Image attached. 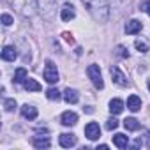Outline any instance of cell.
<instances>
[{
  "label": "cell",
  "mask_w": 150,
  "mask_h": 150,
  "mask_svg": "<svg viewBox=\"0 0 150 150\" xmlns=\"http://www.w3.org/2000/svg\"><path fill=\"white\" fill-rule=\"evenodd\" d=\"M62 35H64V39H65V41H67V42H74V39H72V35H71V34H69V32H64V34H62Z\"/></svg>",
  "instance_id": "28"
},
{
  "label": "cell",
  "mask_w": 150,
  "mask_h": 150,
  "mask_svg": "<svg viewBox=\"0 0 150 150\" xmlns=\"http://www.w3.org/2000/svg\"><path fill=\"white\" fill-rule=\"evenodd\" d=\"M85 136H87L88 139H99V136H101V127H99V124H96V122L87 124V127H85Z\"/></svg>",
  "instance_id": "6"
},
{
  "label": "cell",
  "mask_w": 150,
  "mask_h": 150,
  "mask_svg": "<svg viewBox=\"0 0 150 150\" xmlns=\"http://www.w3.org/2000/svg\"><path fill=\"white\" fill-rule=\"evenodd\" d=\"M113 143H115V146H118V148H125L127 146V143H129V138L125 136V134H115L113 136Z\"/></svg>",
  "instance_id": "17"
},
{
  "label": "cell",
  "mask_w": 150,
  "mask_h": 150,
  "mask_svg": "<svg viewBox=\"0 0 150 150\" xmlns=\"http://www.w3.org/2000/svg\"><path fill=\"white\" fill-rule=\"evenodd\" d=\"M110 111H111L113 115L122 113V111H124V103H122L120 99H111V101H110Z\"/></svg>",
  "instance_id": "16"
},
{
  "label": "cell",
  "mask_w": 150,
  "mask_h": 150,
  "mask_svg": "<svg viewBox=\"0 0 150 150\" xmlns=\"http://www.w3.org/2000/svg\"><path fill=\"white\" fill-rule=\"evenodd\" d=\"M23 85H25V88H27V90H30V92H39V90L42 88V87H41L35 80H32V78H27Z\"/></svg>",
  "instance_id": "19"
},
{
  "label": "cell",
  "mask_w": 150,
  "mask_h": 150,
  "mask_svg": "<svg viewBox=\"0 0 150 150\" xmlns=\"http://www.w3.org/2000/svg\"><path fill=\"white\" fill-rule=\"evenodd\" d=\"M58 141H60V146H64V148H71V146H74V145L78 143L76 136H74V134H69V132H64V134H60Z\"/></svg>",
  "instance_id": "7"
},
{
  "label": "cell",
  "mask_w": 150,
  "mask_h": 150,
  "mask_svg": "<svg viewBox=\"0 0 150 150\" xmlns=\"http://www.w3.org/2000/svg\"><path fill=\"white\" fill-rule=\"evenodd\" d=\"M25 80H27V69L18 67L14 72V83H25Z\"/></svg>",
  "instance_id": "18"
},
{
  "label": "cell",
  "mask_w": 150,
  "mask_h": 150,
  "mask_svg": "<svg viewBox=\"0 0 150 150\" xmlns=\"http://www.w3.org/2000/svg\"><path fill=\"white\" fill-rule=\"evenodd\" d=\"M127 108L131 110V111H139L141 110V99L138 97V96H129V99H127Z\"/></svg>",
  "instance_id": "13"
},
{
  "label": "cell",
  "mask_w": 150,
  "mask_h": 150,
  "mask_svg": "<svg viewBox=\"0 0 150 150\" xmlns=\"http://www.w3.org/2000/svg\"><path fill=\"white\" fill-rule=\"evenodd\" d=\"M87 74H88V78L92 80V83H94V87H96V88H99V90H101V88H104V81H103V74H101L99 65H96V64L88 65Z\"/></svg>",
  "instance_id": "3"
},
{
  "label": "cell",
  "mask_w": 150,
  "mask_h": 150,
  "mask_svg": "<svg viewBox=\"0 0 150 150\" xmlns=\"http://www.w3.org/2000/svg\"><path fill=\"white\" fill-rule=\"evenodd\" d=\"M32 143H34V146H35V148H48L51 141H50V138H48V136H42V138H41V136H34Z\"/></svg>",
  "instance_id": "15"
},
{
  "label": "cell",
  "mask_w": 150,
  "mask_h": 150,
  "mask_svg": "<svg viewBox=\"0 0 150 150\" xmlns=\"http://www.w3.org/2000/svg\"><path fill=\"white\" fill-rule=\"evenodd\" d=\"M148 14H150V11H148Z\"/></svg>",
  "instance_id": "31"
},
{
  "label": "cell",
  "mask_w": 150,
  "mask_h": 150,
  "mask_svg": "<svg viewBox=\"0 0 150 150\" xmlns=\"http://www.w3.org/2000/svg\"><path fill=\"white\" fill-rule=\"evenodd\" d=\"M2 23H4L6 27H9V25L13 23V18H11L9 14H2Z\"/></svg>",
  "instance_id": "27"
},
{
  "label": "cell",
  "mask_w": 150,
  "mask_h": 150,
  "mask_svg": "<svg viewBox=\"0 0 150 150\" xmlns=\"http://www.w3.org/2000/svg\"><path fill=\"white\" fill-rule=\"evenodd\" d=\"M4 108H6V111L16 110V101H14V99H6V101H4Z\"/></svg>",
  "instance_id": "24"
},
{
  "label": "cell",
  "mask_w": 150,
  "mask_h": 150,
  "mask_svg": "<svg viewBox=\"0 0 150 150\" xmlns=\"http://www.w3.org/2000/svg\"><path fill=\"white\" fill-rule=\"evenodd\" d=\"M60 122H62V125L71 127V125H74V124L78 122V115L74 113V111H64L62 117H60Z\"/></svg>",
  "instance_id": "8"
},
{
  "label": "cell",
  "mask_w": 150,
  "mask_h": 150,
  "mask_svg": "<svg viewBox=\"0 0 150 150\" xmlns=\"http://www.w3.org/2000/svg\"><path fill=\"white\" fill-rule=\"evenodd\" d=\"M74 16H76V13H74V7H72L71 4H65V6L62 7V11H60V18H62V21H71Z\"/></svg>",
  "instance_id": "10"
},
{
  "label": "cell",
  "mask_w": 150,
  "mask_h": 150,
  "mask_svg": "<svg viewBox=\"0 0 150 150\" xmlns=\"http://www.w3.org/2000/svg\"><path fill=\"white\" fill-rule=\"evenodd\" d=\"M148 90H150V81H148Z\"/></svg>",
  "instance_id": "30"
},
{
  "label": "cell",
  "mask_w": 150,
  "mask_h": 150,
  "mask_svg": "<svg viewBox=\"0 0 150 150\" xmlns=\"http://www.w3.org/2000/svg\"><path fill=\"white\" fill-rule=\"evenodd\" d=\"M110 72H111L113 81H115L118 87H127V85H129V81H127V78H125V74H124L118 67H111V69H110Z\"/></svg>",
  "instance_id": "5"
},
{
  "label": "cell",
  "mask_w": 150,
  "mask_h": 150,
  "mask_svg": "<svg viewBox=\"0 0 150 150\" xmlns=\"http://www.w3.org/2000/svg\"><path fill=\"white\" fill-rule=\"evenodd\" d=\"M78 92L74 90V88H65L64 90V101L67 103V104H76L78 103Z\"/></svg>",
  "instance_id": "11"
},
{
  "label": "cell",
  "mask_w": 150,
  "mask_h": 150,
  "mask_svg": "<svg viewBox=\"0 0 150 150\" xmlns=\"http://www.w3.org/2000/svg\"><path fill=\"white\" fill-rule=\"evenodd\" d=\"M134 46H136V50H139L141 53H146V51H148V46H146V42H145V41H141V39H136Z\"/></svg>",
  "instance_id": "23"
},
{
  "label": "cell",
  "mask_w": 150,
  "mask_h": 150,
  "mask_svg": "<svg viewBox=\"0 0 150 150\" xmlns=\"http://www.w3.org/2000/svg\"><path fill=\"white\" fill-rule=\"evenodd\" d=\"M141 21H138V20H131L127 25H125V34H129V35H132V34H138L139 30H141Z\"/></svg>",
  "instance_id": "12"
},
{
  "label": "cell",
  "mask_w": 150,
  "mask_h": 150,
  "mask_svg": "<svg viewBox=\"0 0 150 150\" xmlns=\"http://www.w3.org/2000/svg\"><path fill=\"white\" fill-rule=\"evenodd\" d=\"M6 2L21 16L25 18H32L37 14L39 6H37V0H6Z\"/></svg>",
  "instance_id": "2"
},
{
  "label": "cell",
  "mask_w": 150,
  "mask_h": 150,
  "mask_svg": "<svg viewBox=\"0 0 150 150\" xmlns=\"http://www.w3.org/2000/svg\"><path fill=\"white\" fill-rule=\"evenodd\" d=\"M46 97H48L50 101H58V99H60V92H58L57 88H48V90H46Z\"/></svg>",
  "instance_id": "22"
},
{
  "label": "cell",
  "mask_w": 150,
  "mask_h": 150,
  "mask_svg": "<svg viewBox=\"0 0 150 150\" xmlns=\"http://www.w3.org/2000/svg\"><path fill=\"white\" fill-rule=\"evenodd\" d=\"M136 146H150V131H143V136L138 138L136 141Z\"/></svg>",
  "instance_id": "21"
},
{
  "label": "cell",
  "mask_w": 150,
  "mask_h": 150,
  "mask_svg": "<svg viewBox=\"0 0 150 150\" xmlns=\"http://www.w3.org/2000/svg\"><path fill=\"white\" fill-rule=\"evenodd\" d=\"M118 51H120V53H118L120 57H129V53L125 51V48H124V46H118Z\"/></svg>",
  "instance_id": "29"
},
{
  "label": "cell",
  "mask_w": 150,
  "mask_h": 150,
  "mask_svg": "<svg viewBox=\"0 0 150 150\" xmlns=\"http://www.w3.org/2000/svg\"><path fill=\"white\" fill-rule=\"evenodd\" d=\"M124 127H125L127 131H138V129H139V122H138L136 118L129 117V118L124 120Z\"/></svg>",
  "instance_id": "20"
},
{
  "label": "cell",
  "mask_w": 150,
  "mask_h": 150,
  "mask_svg": "<svg viewBox=\"0 0 150 150\" xmlns=\"http://www.w3.org/2000/svg\"><path fill=\"white\" fill-rule=\"evenodd\" d=\"M44 80L53 85L58 81V71H57V65L51 62V60H46V67H44Z\"/></svg>",
  "instance_id": "4"
},
{
  "label": "cell",
  "mask_w": 150,
  "mask_h": 150,
  "mask_svg": "<svg viewBox=\"0 0 150 150\" xmlns=\"http://www.w3.org/2000/svg\"><path fill=\"white\" fill-rule=\"evenodd\" d=\"M2 58H4L6 62H14V60L18 58V50H16L14 46H6L4 51H2Z\"/></svg>",
  "instance_id": "9"
},
{
  "label": "cell",
  "mask_w": 150,
  "mask_h": 150,
  "mask_svg": "<svg viewBox=\"0 0 150 150\" xmlns=\"http://www.w3.org/2000/svg\"><path fill=\"white\" fill-rule=\"evenodd\" d=\"M118 127V120L117 118H110L108 122H106V129L108 131H113V129H117Z\"/></svg>",
  "instance_id": "25"
},
{
  "label": "cell",
  "mask_w": 150,
  "mask_h": 150,
  "mask_svg": "<svg viewBox=\"0 0 150 150\" xmlns=\"http://www.w3.org/2000/svg\"><path fill=\"white\" fill-rule=\"evenodd\" d=\"M83 6L88 9L92 18L99 23H106L110 18V6L108 0H81Z\"/></svg>",
  "instance_id": "1"
},
{
  "label": "cell",
  "mask_w": 150,
  "mask_h": 150,
  "mask_svg": "<svg viewBox=\"0 0 150 150\" xmlns=\"http://www.w3.org/2000/svg\"><path fill=\"white\" fill-rule=\"evenodd\" d=\"M139 7H141L139 11H145V13H148V11H150V0H143Z\"/></svg>",
  "instance_id": "26"
},
{
  "label": "cell",
  "mask_w": 150,
  "mask_h": 150,
  "mask_svg": "<svg viewBox=\"0 0 150 150\" xmlns=\"http://www.w3.org/2000/svg\"><path fill=\"white\" fill-rule=\"evenodd\" d=\"M21 115H23L27 120H35V118H37V110H35L34 106L25 104V106H21Z\"/></svg>",
  "instance_id": "14"
}]
</instances>
